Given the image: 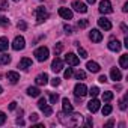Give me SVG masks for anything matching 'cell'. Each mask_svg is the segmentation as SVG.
<instances>
[{"instance_id": "6da1fadb", "label": "cell", "mask_w": 128, "mask_h": 128, "mask_svg": "<svg viewBox=\"0 0 128 128\" xmlns=\"http://www.w3.org/2000/svg\"><path fill=\"white\" fill-rule=\"evenodd\" d=\"M59 120L63 124V125H68V126H72V125H78L82 122V114H71V116H66L65 113H59Z\"/></svg>"}, {"instance_id": "7a4b0ae2", "label": "cell", "mask_w": 128, "mask_h": 128, "mask_svg": "<svg viewBox=\"0 0 128 128\" xmlns=\"http://www.w3.org/2000/svg\"><path fill=\"white\" fill-rule=\"evenodd\" d=\"M48 54H50V51H48L47 47H39V48L35 50V57H36V60H39V62L47 60V59H48Z\"/></svg>"}, {"instance_id": "3957f363", "label": "cell", "mask_w": 128, "mask_h": 128, "mask_svg": "<svg viewBox=\"0 0 128 128\" xmlns=\"http://www.w3.org/2000/svg\"><path fill=\"white\" fill-rule=\"evenodd\" d=\"M38 107L41 108V112H42L45 116H51L53 108L47 104V100H45V98H39V101H38Z\"/></svg>"}, {"instance_id": "277c9868", "label": "cell", "mask_w": 128, "mask_h": 128, "mask_svg": "<svg viewBox=\"0 0 128 128\" xmlns=\"http://www.w3.org/2000/svg\"><path fill=\"white\" fill-rule=\"evenodd\" d=\"M86 94H88V88H86V84H83V83H77V84L74 86V95H76L77 98H83Z\"/></svg>"}, {"instance_id": "5b68a950", "label": "cell", "mask_w": 128, "mask_h": 128, "mask_svg": "<svg viewBox=\"0 0 128 128\" xmlns=\"http://www.w3.org/2000/svg\"><path fill=\"white\" fill-rule=\"evenodd\" d=\"M100 12L101 14H112L113 12V8H112V3L110 0H102V2L100 3Z\"/></svg>"}, {"instance_id": "8992f818", "label": "cell", "mask_w": 128, "mask_h": 128, "mask_svg": "<svg viewBox=\"0 0 128 128\" xmlns=\"http://www.w3.org/2000/svg\"><path fill=\"white\" fill-rule=\"evenodd\" d=\"M47 18H48V12L45 11V8H44V6L36 8V21H38V23H42V21H45Z\"/></svg>"}, {"instance_id": "52a82bcc", "label": "cell", "mask_w": 128, "mask_h": 128, "mask_svg": "<svg viewBox=\"0 0 128 128\" xmlns=\"http://www.w3.org/2000/svg\"><path fill=\"white\" fill-rule=\"evenodd\" d=\"M65 62L68 63V65H71V66H77L78 63H80V59H78V56H76L74 53H68V54L65 56Z\"/></svg>"}, {"instance_id": "ba28073f", "label": "cell", "mask_w": 128, "mask_h": 128, "mask_svg": "<svg viewBox=\"0 0 128 128\" xmlns=\"http://www.w3.org/2000/svg\"><path fill=\"white\" fill-rule=\"evenodd\" d=\"M71 6H72V9H74V11H77V12H80V14L88 12V6H86L83 2H80V0H74Z\"/></svg>"}, {"instance_id": "9c48e42d", "label": "cell", "mask_w": 128, "mask_h": 128, "mask_svg": "<svg viewBox=\"0 0 128 128\" xmlns=\"http://www.w3.org/2000/svg\"><path fill=\"white\" fill-rule=\"evenodd\" d=\"M89 39H90L92 42H101V41H102V33H101L98 29H92V30L89 32Z\"/></svg>"}, {"instance_id": "30bf717a", "label": "cell", "mask_w": 128, "mask_h": 128, "mask_svg": "<svg viewBox=\"0 0 128 128\" xmlns=\"http://www.w3.org/2000/svg\"><path fill=\"white\" fill-rule=\"evenodd\" d=\"M24 45H26L24 38H23V36H15V39H14V42H12V48H14L15 51H18V50H23Z\"/></svg>"}, {"instance_id": "8fae6325", "label": "cell", "mask_w": 128, "mask_h": 128, "mask_svg": "<svg viewBox=\"0 0 128 128\" xmlns=\"http://www.w3.org/2000/svg\"><path fill=\"white\" fill-rule=\"evenodd\" d=\"M51 70H53L54 72H60V71L63 70V60H62L60 57L56 56V59H54L53 63H51Z\"/></svg>"}, {"instance_id": "7c38bea8", "label": "cell", "mask_w": 128, "mask_h": 128, "mask_svg": "<svg viewBox=\"0 0 128 128\" xmlns=\"http://www.w3.org/2000/svg\"><path fill=\"white\" fill-rule=\"evenodd\" d=\"M100 106H101V102H100L96 98H94V100H90V101H89V104H88V110H89V112H92V113H95V112H98V110H100Z\"/></svg>"}, {"instance_id": "4fadbf2b", "label": "cell", "mask_w": 128, "mask_h": 128, "mask_svg": "<svg viewBox=\"0 0 128 128\" xmlns=\"http://www.w3.org/2000/svg\"><path fill=\"white\" fill-rule=\"evenodd\" d=\"M59 15L65 20H72V11L68 8H59Z\"/></svg>"}, {"instance_id": "5bb4252c", "label": "cell", "mask_w": 128, "mask_h": 128, "mask_svg": "<svg viewBox=\"0 0 128 128\" xmlns=\"http://www.w3.org/2000/svg\"><path fill=\"white\" fill-rule=\"evenodd\" d=\"M98 26H100L101 29H104V30H110V29H112V23H110V20H107L106 17H101V18L98 20Z\"/></svg>"}, {"instance_id": "9a60e30c", "label": "cell", "mask_w": 128, "mask_h": 128, "mask_svg": "<svg viewBox=\"0 0 128 128\" xmlns=\"http://www.w3.org/2000/svg\"><path fill=\"white\" fill-rule=\"evenodd\" d=\"M35 83L38 84V86H45L47 83H48V76L44 72V74H39V76H36V78H35Z\"/></svg>"}, {"instance_id": "2e32d148", "label": "cell", "mask_w": 128, "mask_h": 128, "mask_svg": "<svg viewBox=\"0 0 128 128\" xmlns=\"http://www.w3.org/2000/svg\"><path fill=\"white\" fill-rule=\"evenodd\" d=\"M62 108H63V113H71L74 107H72V104L68 98H63L62 100Z\"/></svg>"}, {"instance_id": "e0dca14e", "label": "cell", "mask_w": 128, "mask_h": 128, "mask_svg": "<svg viewBox=\"0 0 128 128\" xmlns=\"http://www.w3.org/2000/svg\"><path fill=\"white\" fill-rule=\"evenodd\" d=\"M30 66H32V59H29V57H23L20 60V63H18L20 70H29Z\"/></svg>"}, {"instance_id": "ac0fdd59", "label": "cell", "mask_w": 128, "mask_h": 128, "mask_svg": "<svg viewBox=\"0 0 128 128\" xmlns=\"http://www.w3.org/2000/svg\"><path fill=\"white\" fill-rule=\"evenodd\" d=\"M120 42L118 41V39H114V38H112L110 41H108V48L112 50V51H119L120 50Z\"/></svg>"}, {"instance_id": "d6986e66", "label": "cell", "mask_w": 128, "mask_h": 128, "mask_svg": "<svg viewBox=\"0 0 128 128\" xmlns=\"http://www.w3.org/2000/svg\"><path fill=\"white\" fill-rule=\"evenodd\" d=\"M6 77H8V80H9L12 84L18 83V80H20V74H18V72H15V71H9Z\"/></svg>"}, {"instance_id": "ffe728a7", "label": "cell", "mask_w": 128, "mask_h": 128, "mask_svg": "<svg viewBox=\"0 0 128 128\" xmlns=\"http://www.w3.org/2000/svg\"><path fill=\"white\" fill-rule=\"evenodd\" d=\"M110 77H112V80L119 82V80L122 78V74H120V71H119L118 68H112V70H110Z\"/></svg>"}, {"instance_id": "44dd1931", "label": "cell", "mask_w": 128, "mask_h": 128, "mask_svg": "<svg viewBox=\"0 0 128 128\" xmlns=\"http://www.w3.org/2000/svg\"><path fill=\"white\" fill-rule=\"evenodd\" d=\"M86 66H88V70H89L90 72H100V70H101V66L98 65L96 62H94V60H92V62H88Z\"/></svg>"}, {"instance_id": "7402d4cb", "label": "cell", "mask_w": 128, "mask_h": 128, "mask_svg": "<svg viewBox=\"0 0 128 128\" xmlns=\"http://www.w3.org/2000/svg\"><path fill=\"white\" fill-rule=\"evenodd\" d=\"M119 65H120V68H128V54H122L120 56Z\"/></svg>"}, {"instance_id": "603a6c76", "label": "cell", "mask_w": 128, "mask_h": 128, "mask_svg": "<svg viewBox=\"0 0 128 128\" xmlns=\"http://www.w3.org/2000/svg\"><path fill=\"white\" fill-rule=\"evenodd\" d=\"M27 95H30V96H39L41 95V90L38 89V88H27Z\"/></svg>"}, {"instance_id": "cb8c5ba5", "label": "cell", "mask_w": 128, "mask_h": 128, "mask_svg": "<svg viewBox=\"0 0 128 128\" xmlns=\"http://www.w3.org/2000/svg\"><path fill=\"white\" fill-rule=\"evenodd\" d=\"M8 45H9V42H8V38L2 36V38H0V51H5V50H8Z\"/></svg>"}, {"instance_id": "d4e9b609", "label": "cell", "mask_w": 128, "mask_h": 128, "mask_svg": "<svg viewBox=\"0 0 128 128\" xmlns=\"http://www.w3.org/2000/svg\"><path fill=\"white\" fill-rule=\"evenodd\" d=\"M9 62H11L9 54H0V65H8Z\"/></svg>"}, {"instance_id": "484cf974", "label": "cell", "mask_w": 128, "mask_h": 128, "mask_svg": "<svg viewBox=\"0 0 128 128\" xmlns=\"http://www.w3.org/2000/svg\"><path fill=\"white\" fill-rule=\"evenodd\" d=\"M72 76H76V78H77V80H84V78H86V72H84V71H82V70L76 71Z\"/></svg>"}, {"instance_id": "4316f807", "label": "cell", "mask_w": 128, "mask_h": 128, "mask_svg": "<svg viewBox=\"0 0 128 128\" xmlns=\"http://www.w3.org/2000/svg\"><path fill=\"white\" fill-rule=\"evenodd\" d=\"M126 101H128V95L125 94V96L119 101V108L120 110H126Z\"/></svg>"}, {"instance_id": "83f0119b", "label": "cell", "mask_w": 128, "mask_h": 128, "mask_svg": "<svg viewBox=\"0 0 128 128\" xmlns=\"http://www.w3.org/2000/svg\"><path fill=\"white\" fill-rule=\"evenodd\" d=\"M88 94H89L92 98H96V96H98V94H100V89H98L96 86H94V88H90V89H89V92H88Z\"/></svg>"}, {"instance_id": "f1b7e54d", "label": "cell", "mask_w": 128, "mask_h": 128, "mask_svg": "<svg viewBox=\"0 0 128 128\" xmlns=\"http://www.w3.org/2000/svg\"><path fill=\"white\" fill-rule=\"evenodd\" d=\"M77 47H78V56H80L82 59H86V57H88V51H86L84 48H82V47L78 45V42H77Z\"/></svg>"}, {"instance_id": "f546056e", "label": "cell", "mask_w": 128, "mask_h": 128, "mask_svg": "<svg viewBox=\"0 0 128 128\" xmlns=\"http://www.w3.org/2000/svg\"><path fill=\"white\" fill-rule=\"evenodd\" d=\"M102 100H104V101H110V100H113V92H110V90L102 92Z\"/></svg>"}, {"instance_id": "4dcf8cb0", "label": "cell", "mask_w": 128, "mask_h": 128, "mask_svg": "<svg viewBox=\"0 0 128 128\" xmlns=\"http://www.w3.org/2000/svg\"><path fill=\"white\" fill-rule=\"evenodd\" d=\"M62 50H63L62 42H59V44H56V45H54V54H56V56H59V54L62 53Z\"/></svg>"}, {"instance_id": "1f68e13d", "label": "cell", "mask_w": 128, "mask_h": 128, "mask_svg": "<svg viewBox=\"0 0 128 128\" xmlns=\"http://www.w3.org/2000/svg\"><path fill=\"white\" fill-rule=\"evenodd\" d=\"M112 110H113V108H112V106H110V104H106V106H104V108H102V114H104V116H108V114L112 113Z\"/></svg>"}, {"instance_id": "d6a6232c", "label": "cell", "mask_w": 128, "mask_h": 128, "mask_svg": "<svg viewBox=\"0 0 128 128\" xmlns=\"http://www.w3.org/2000/svg\"><path fill=\"white\" fill-rule=\"evenodd\" d=\"M59 101V95L57 94H50V102L51 104H56Z\"/></svg>"}, {"instance_id": "836d02e7", "label": "cell", "mask_w": 128, "mask_h": 128, "mask_svg": "<svg viewBox=\"0 0 128 128\" xmlns=\"http://www.w3.org/2000/svg\"><path fill=\"white\" fill-rule=\"evenodd\" d=\"M72 74H74L72 68H68V70H65V72H63V76H65V78H71V77H72Z\"/></svg>"}, {"instance_id": "e575fe53", "label": "cell", "mask_w": 128, "mask_h": 128, "mask_svg": "<svg viewBox=\"0 0 128 128\" xmlns=\"http://www.w3.org/2000/svg\"><path fill=\"white\" fill-rule=\"evenodd\" d=\"M9 6H8V2L6 0H0V11H6Z\"/></svg>"}, {"instance_id": "d590c367", "label": "cell", "mask_w": 128, "mask_h": 128, "mask_svg": "<svg viewBox=\"0 0 128 128\" xmlns=\"http://www.w3.org/2000/svg\"><path fill=\"white\" fill-rule=\"evenodd\" d=\"M8 24H9V20L2 15V17H0V26H8Z\"/></svg>"}, {"instance_id": "8d00e7d4", "label": "cell", "mask_w": 128, "mask_h": 128, "mask_svg": "<svg viewBox=\"0 0 128 128\" xmlns=\"http://www.w3.org/2000/svg\"><path fill=\"white\" fill-rule=\"evenodd\" d=\"M88 24H89V23H88V20H80V21H78V27H80V29L88 27Z\"/></svg>"}, {"instance_id": "74e56055", "label": "cell", "mask_w": 128, "mask_h": 128, "mask_svg": "<svg viewBox=\"0 0 128 128\" xmlns=\"http://www.w3.org/2000/svg\"><path fill=\"white\" fill-rule=\"evenodd\" d=\"M6 122V114L2 112V110H0V125H3Z\"/></svg>"}, {"instance_id": "f35d334b", "label": "cell", "mask_w": 128, "mask_h": 128, "mask_svg": "<svg viewBox=\"0 0 128 128\" xmlns=\"http://www.w3.org/2000/svg\"><path fill=\"white\" fill-rule=\"evenodd\" d=\"M29 119H30V122H36V120L39 119V116H38V113H32V114L29 116Z\"/></svg>"}, {"instance_id": "ab89813d", "label": "cell", "mask_w": 128, "mask_h": 128, "mask_svg": "<svg viewBox=\"0 0 128 128\" xmlns=\"http://www.w3.org/2000/svg\"><path fill=\"white\" fill-rule=\"evenodd\" d=\"M63 29H65V33H66V35H71V33H72V27H71V26H68V24L63 26Z\"/></svg>"}, {"instance_id": "60d3db41", "label": "cell", "mask_w": 128, "mask_h": 128, "mask_svg": "<svg viewBox=\"0 0 128 128\" xmlns=\"http://www.w3.org/2000/svg\"><path fill=\"white\" fill-rule=\"evenodd\" d=\"M17 26H18V29H21V30H26V29H27V24H26L24 21H18Z\"/></svg>"}, {"instance_id": "b9f144b4", "label": "cell", "mask_w": 128, "mask_h": 128, "mask_svg": "<svg viewBox=\"0 0 128 128\" xmlns=\"http://www.w3.org/2000/svg\"><path fill=\"white\" fill-rule=\"evenodd\" d=\"M51 84H53V86H59V84H60V78H59V77H54V78L51 80Z\"/></svg>"}, {"instance_id": "7bdbcfd3", "label": "cell", "mask_w": 128, "mask_h": 128, "mask_svg": "<svg viewBox=\"0 0 128 128\" xmlns=\"http://www.w3.org/2000/svg\"><path fill=\"white\" fill-rule=\"evenodd\" d=\"M15 108H17V101H12L9 104V110H15Z\"/></svg>"}, {"instance_id": "ee69618b", "label": "cell", "mask_w": 128, "mask_h": 128, "mask_svg": "<svg viewBox=\"0 0 128 128\" xmlns=\"http://www.w3.org/2000/svg\"><path fill=\"white\" fill-rule=\"evenodd\" d=\"M98 82H100V83H106V82H107V77H106V76H100Z\"/></svg>"}, {"instance_id": "f6af8a7d", "label": "cell", "mask_w": 128, "mask_h": 128, "mask_svg": "<svg viewBox=\"0 0 128 128\" xmlns=\"http://www.w3.org/2000/svg\"><path fill=\"white\" fill-rule=\"evenodd\" d=\"M92 124H94V122H92V119H90V118H88V119H86V122H84V125H86V126H92Z\"/></svg>"}, {"instance_id": "bcb514c9", "label": "cell", "mask_w": 128, "mask_h": 128, "mask_svg": "<svg viewBox=\"0 0 128 128\" xmlns=\"http://www.w3.org/2000/svg\"><path fill=\"white\" fill-rule=\"evenodd\" d=\"M113 125H114V122H113V120H108V122L106 124V128H110V126H113Z\"/></svg>"}, {"instance_id": "7dc6e473", "label": "cell", "mask_w": 128, "mask_h": 128, "mask_svg": "<svg viewBox=\"0 0 128 128\" xmlns=\"http://www.w3.org/2000/svg\"><path fill=\"white\" fill-rule=\"evenodd\" d=\"M122 11H124V12H128V3H125V5H124V8H122Z\"/></svg>"}, {"instance_id": "c3c4849f", "label": "cell", "mask_w": 128, "mask_h": 128, "mask_svg": "<svg viewBox=\"0 0 128 128\" xmlns=\"http://www.w3.org/2000/svg\"><path fill=\"white\" fill-rule=\"evenodd\" d=\"M124 45L128 48V36H125V39H124Z\"/></svg>"}, {"instance_id": "681fc988", "label": "cell", "mask_w": 128, "mask_h": 128, "mask_svg": "<svg viewBox=\"0 0 128 128\" xmlns=\"http://www.w3.org/2000/svg\"><path fill=\"white\" fill-rule=\"evenodd\" d=\"M17 124H20V125H24V122H23V119H20V118L17 119Z\"/></svg>"}, {"instance_id": "f907efd6", "label": "cell", "mask_w": 128, "mask_h": 128, "mask_svg": "<svg viewBox=\"0 0 128 128\" xmlns=\"http://www.w3.org/2000/svg\"><path fill=\"white\" fill-rule=\"evenodd\" d=\"M86 2H88V3H90V5H94V3L96 2V0H86Z\"/></svg>"}, {"instance_id": "816d5d0a", "label": "cell", "mask_w": 128, "mask_h": 128, "mask_svg": "<svg viewBox=\"0 0 128 128\" xmlns=\"http://www.w3.org/2000/svg\"><path fill=\"white\" fill-rule=\"evenodd\" d=\"M120 29H122L124 32H126V26H125V24H122V26H120Z\"/></svg>"}, {"instance_id": "f5cc1de1", "label": "cell", "mask_w": 128, "mask_h": 128, "mask_svg": "<svg viewBox=\"0 0 128 128\" xmlns=\"http://www.w3.org/2000/svg\"><path fill=\"white\" fill-rule=\"evenodd\" d=\"M2 92H3V89H2V86H0V94H2Z\"/></svg>"}, {"instance_id": "db71d44e", "label": "cell", "mask_w": 128, "mask_h": 128, "mask_svg": "<svg viewBox=\"0 0 128 128\" xmlns=\"http://www.w3.org/2000/svg\"><path fill=\"white\" fill-rule=\"evenodd\" d=\"M14 2H18V0H14Z\"/></svg>"}]
</instances>
